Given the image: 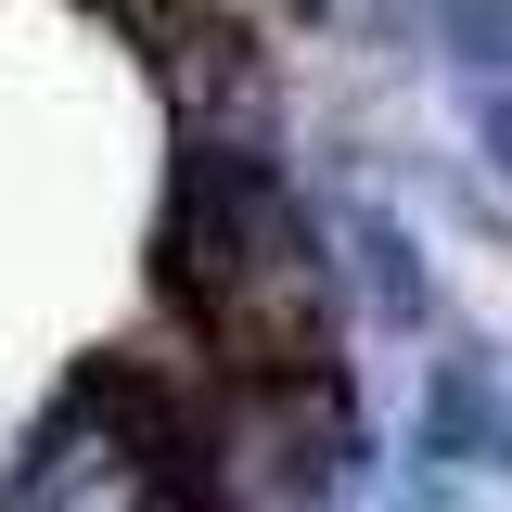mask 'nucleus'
I'll return each instance as SVG.
<instances>
[{
    "mask_svg": "<svg viewBox=\"0 0 512 512\" xmlns=\"http://www.w3.org/2000/svg\"><path fill=\"white\" fill-rule=\"evenodd\" d=\"M320 295V231L295 218L282 167L231 128H180L167 154V218H154V295L192 333H244L256 295Z\"/></svg>",
    "mask_w": 512,
    "mask_h": 512,
    "instance_id": "nucleus-1",
    "label": "nucleus"
},
{
    "mask_svg": "<svg viewBox=\"0 0 512 512\" xmlns=\"http://www.w3.org/2000/svg\"><path fill=\"white\" fill-rule=\"evenodd\" d=\"M423 461L436 474H512V384L487 346H448L423 372Z\"/></svg>",
    "mask_w": 512,
    "mask_h": 512,
    "instance_id": "nucleus-2",
    "label": "nucleus"
},
{
    "mask_svg": "<svg viewBox=\"0 0 512 512\" xmlns=\"http://www.w3.org/2000/svg\"><path fill=\"white\" fill-rule=\"evenodd\" d=\"M346 244H359V295H372L384 333H423V320H436V269L410 256V231H397L384 205H359V218H346Z\"/></svg>",
    "mask_w": 512,
    "mask_h": 512,
    "instance_id": "nucleus-3",
    "label": "nucleus"
}]
</instances>
